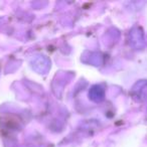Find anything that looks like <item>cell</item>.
I'll use <instances>...</instances> for the list:
<instances>
[{
	"label": "cell",
	"instance_id": "6da1fadb",
	"mask_svg": "<svg viewBox=\"0 0 147 147\" xmlns=\"http://www.w3.org/2000/svg\"><path fill=\"white\" fill-rule=\"evenodd\" d=\"M31 69L34 71H36L39 75H45L51 69V61L45 55L41 53H36L32 55L29 61Z\"/></svg>",
	"mask_w": 147,
	"mask_h": 147
},
{
	"label": "cell",
	"instance_id": "7a4b0ae2",
	"mask_svg": "<svg viewBox=\"0 0 147 147\" xmlns=\"http://www.w3.org/2000/svg\"><path fill=\"white\" fill-rule=\"evenodd\" d=\"M129 45L134 49L140 51L145 47L146 41H145L144 32L139 26H134L129 31Z\"/></svg>",
	"mask_w": 147,
	"mask_h": 147
},
{
	"label": "cell",
	"instance_id": "3957f363",
	"mask_svg": "<svg viewBox=\"0 0 147 147\" xmlns=\"http://www.w3.org/2000/svg\"><path fill=\"white\" fill-rule=\"evenodd\" d=\"M131 95L137 101H142L147 98V81L141 80L137 82L131 90Z\"/></svg>",
	"mask_w": 147,
	"mask_h": 147
},
{
	"label": "cell",
	"instance_id": "277c9868",
	"mask_svg": "<svg viewBox=\"0 0 147 147\" xmlns=\"http://www.w3.org/2000/svg\"><path fill=\"white\" fill-rule=\"evenodd\" d=\"M105 95H106L105 89L101 85H94L91 87L90 91H89V98L94 103L103 102L105 99Z\"/></svg>",
	"mask_w": 147,
	"mask_h": 147
}]
</instances>
